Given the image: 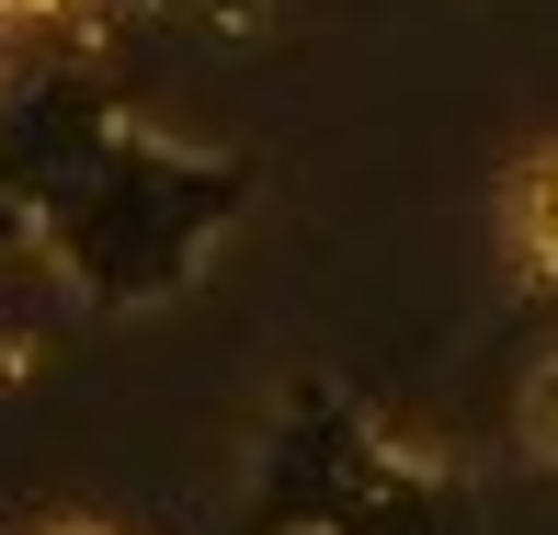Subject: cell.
I'll return each mask as SVG.
<instances>
[{
	"instance_id": "cell-4",
	"label": "cell",
	"mask_w": 558,
	"mask_h": 535,
	"mask_svg": "<svg viewBox=\"0 0 558 535\" xmlns=\"http://www.w3.org/2000/svg\"><path fill=\"white\" fill-rule=\"evenodd\" d=\"M46 535H114V524H46Z\"/></svg>"
},
{
	"instance_id": "cell-1",
	"label": "cell",
	"mask_w": 558,
	"mask_h": 535,
	"mask_svg": "<svg viewBox=\"0 0 558 535\" xmlns=\"http://www.w3.org/2000/svg\"><path fill=\"white\" fill-rule=\"evenodd\" d=\"M501 251H513L524 273H558V137L524 148L513 183H501Z\"/></svg>"
},
{
	"instance_id": "cell-3",
	"label": "cell",
	"mask_w": 558,
	"mask_h": 535,
	"mask_svg": "<svg viewBox=\"0 0 558 535\" xmlns=\"http://www.w3.org/2000/svg\"><path fill=\"white\" fill-rule=\"evenodd\" d=\"M0 12H12V23H58L69 0H0Z\"/></svg>"
},
{
	"instance_id": "cell-2",
	"label": "cell",
	"mask_w": 558,
	"mask_h": 535,
	"mask_svg": "<svg viewBox=\"0 0 558 535\" xmlns=\"http://www.w3.org/2000/svg\"><path fill=\"white\" fill-rule=\"evenodd\" d=\"M524 455H536V467H558V353L524 376Z\"/></svg>"
}]
</instances>
